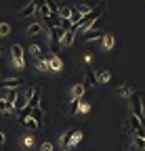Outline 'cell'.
Masks as SVG:
<instances>
[{
    "label": "cell",
    "mask_w": 145,
    "mask_h": 151,
    "mask_svg": "<svg viewBox=\"0 0 145 151\" xmlns=\"http://www.w3.org/2000/svg\"><path fill=\"white\" fill-rule=\"evenodd\" d=\"M103 11H105V2H99L97 6H93V11H90L88 15H84L80 19V23H78V29L82 32H88V29H93L97 23H99V19L103 17Z\"/></svg>",
    "instance_id": "obj_1"
},
{
    "label": "cell",
    "mask_w": 145,
    "mask_h": 151,
    "mask_svg": "<svg viewBox=\"0 0 145 151\" xmlns=\"http://www.w3.org/2000/svg\"><path fill=\"white\" fill-rule=\"evenodd\" d=\"M131 113L141 120V124H145V109L141 107V94L137 90L131 94Z\"/></svg>",
    "instance_id": "obj_2"
},
{
    "label": "cell",
    "mask_w": 145,
    "mask_h": 151,
    "mask_svg": "<svg viewBox=\"0 0 145 151\" xmlns=\"http://www.w3.org/2000/svg\"><path fill=\"white\" fill-rule=\"evenodd\" d=\"M11 55H13V61L17 67H25V59H23V48L19 44H13L11 46Z\"/></svg>",
    "instance_id": "obj_3"
},
{
    "label": "cell",
    "mask_w": 145,
    "mask_h": 151,
    "mask_svg": "<svg viewBox=\"0 0 145 151\" xmlns=\"http://www.w3.org/2000/svg\"><path fill=\"white\" fill-rule=\"evenodd\" d=\"M21 86H23L21 78H6V80H2V88H6V90H17Z\"/></svg>",
    "instance_id": "obj_4"
},
{
    "label": "cell",
    "mask_w": 145,
    "mask_h": 151,
    "mask_svg": "<svg viewBox=\"0 0 145 151\" xmlns=\"http://www.w3.org/2000/svg\"><path fill=\"white\" fill-rule=\"evenodd\" d=\"M86 92V80L84 82H78L74 88H71V99H82Z\"/></svg>",
    "instance_id": "obj_5"
},
{
    "label": "cell",
    "mask_w": 145,
    "mask_h": 151,
    "mask_svg": "<svg viewBox=\"0 0 145 151\" xmlns=\"http://www.w3.org/2000/svg\"><path fill=\"white\" fill-rule=\"evenodd\" d=\"M44 59L48 61V65H50V69H55V71H59V69L63 67V61L59 59V57H57V55H46V57H44Z\"/></svg>",
    "instance_id": "obj_6"
},
{
    "label": "cell",
    "mask_w": 145,
    "mask_h": 151,
    "mask_svg": "<svg viewBox=\"0 0 145 151\" xmlns=\"http://www.w3.org/2000/svg\"><path fill=\"white\" fill-rule=\"evenodd\" d=\"M38 103H40V88L38 86H34V94H32V97H30V101H27V109H36V107H38Z\"/></svg>",
    "instance_id": "obj_7"
},
{
    "label": "cell",
    "mask_w": 145,
    "mask_h": 151,
    "mask_svg": "<svg viewBox=\"0 0 145 151\" xmlns=\"http://www.w3.org/2000/svg\"><path fill=\"white\" fill-rule=\"evenodd\" d=\"M34 13H38V6H36V2L32 0V2H30V4H25L19 13H17V15H19V17H32Z\"/></svg>",
    "instance_id": "obj_8"
},
{
    "label": "cell",
    "mask_w": 145,
    "mask_h": 151,
    "mask_svg": "<svg viewBox=\"0 0 145 151\" xmlns=\"http://www.w3.org/2000/svg\"><path fill=\"white\" fill-rule=\"evenodd\" d=\"M74 132H76V130H65V132H63L61 143H59V145H61V149H69V147H71V139H74Z\"/></svg>",
    "instance_id": "obj_9"
},
{
    "label": "cell",
    "mask_w": 145,
    "mask_h": 151,
    "mask_svg": "<svg viewBox=\"0 0 145 151\" xmlns=\"http://www.w3.org/2000/svg\"><path fill=\"white\" fill-rule=\"evenodd\" d=\"M133 84H120L118 86V94L120 97H124V99H131V94H133Z\"/></svg>",
    "instance_id": "obj_10"
},
{
    "label": "cell",
    "mask_w": 145,
    "mask_h": 151,
    "mask_svg": "<svg viewBox=\"0 0 145 151\" xmlns=\"http://www.w3.org/2000/svg\"><path fill=\"white\" fill-rule=\"evenodd\" d=\"M74 29H69V32H65L63 34V38H61V46H71V42H74Z\"/></svg>",
    "instance_id": "obj_11"
},
{
    "label": "cell",
    "mask_w": 145,
    "mask_h": 151,
    "mask_svg": "<svg viewBox=\"0 0 145 151\" xmlns=\"http://www.w3.org/2000/svg\"><path fill=\"white\" fill-rule=\"evenodd\" d=\"M110 80H112V73L107 71V69L97 71V82H99V84H105V82H110Z\"/></svg>",
    "instance_id": "obj_12"
},
{
    "label": "cell",
    "mask_w": 145,
    "mask_h": 151,
    "mask_svg": "<svg viewBox=\"0 0 145 151\" xmlns=\"http://www.w3.org/2000/svg\"><path fill=\"white\" fill-rule=\"evenodd\" d=\"M46 27H44V23H32L30 27H27V36H36V34H40V32H44Z\"/></svg>",
    "instance_id": "obj_13"
},
{
    "label": "cell",
    "mask_w": 145,
    "mask_h": 151,
    "mask_svg": "<svg viewBox=\"0 0 145 151\" xmlns=\"http://www.w3.org/2000/svg\"><path fill=\"white\" fill-rule=\"evenodd\" d=\"M105 34L101 32V29H88V32H84V40H95V38H103Z\"/></svg>",
    "instance_id": "obj_14"
},
{
    "label": "cell",
    "mask_w": 145,
    "mask_h": 151,
    "mask_svg": "<svg viewBox=\"0 0 145 151\" xmlns=\"http://www.w3.org/2000/svg\"><path fill=\"white\" fill-rule=\"evenodd\" d=\"M34 67H36V69H40V71H46V69H50V65H48V61L44 59V57H42V59H36Z\"/></svg>",
    "instance_id": "obj_15"
},
{
    "label": "cell",
    "mask_w": 145,
    "mask_h": 151,
    "mask_svg": "<svg viewBox=\"0 0 145 151\" xmlns=\"http://www.w3.org/2000/svg\"><path fill=\"white\" fill-rule=\"evenodd\" d=\"M103 48H105V50L114 48V36H112V34H105V36H103Z\"/></svg>",
    "instance_id": "obj_16"
},
{
    "label": "cell",
    "mask_w": 145,
    "mask_h": 151,
    "mask_svg": "<svg viewBox=\"0 0 145 151\" xmlns=\"http://www.w3.org/2000/svg\"><path fill=\"white\" fill-rule=\"evenodd\" d=\"M30 55L36 57V59H42V50H40V46H38V44H32V46H30Z\"/></svg>",
    "instance_id": "obj_17"
},
{
    "label": "cell",
    "mask_w": 145,
    "mask_h": 151,
    "mask_svg": "<svg viewBox=\"0 0 145 151\" xmlns=\"http://www.w3.org/2000/svg\"><path fill=\"white\" fill-rule=\"evenodd\" d=\"M17 90H19V88H17ZM17 90H9V94H6V103H11V105H15V101H17V97H19V92H17Z\"/></svg>",
    "instance_id": "obj_18"
},
{
    "label": "cell",
    "mask_w": 145,
    "mask_h": 151,
    "mask_svg": "<svg viewBox=\"0 0 145 151\" xmlns=\"http://www.w3.org/2000/svg\"><path fill=\"white\" fill-rule=\"evenodd\" d=\"M80 103H82V99H71V103L67 105V107H69V113H76V111L80 109Z\"/></svg>",
    "instance_id": "obj_19"
},
{
    "label": "cell",
    "mask_w": 145,
    "mask_h": 151,
    "mask_svg": "<svg viewBox=\"0 0 145 151\" xmlns=\"http://www.w3.org/2000/svg\"><path fill=\"white\" fill-rule=\"evenodd\" d=\"M0 111H2V113H11V111H15V109H13L11 103H6L4 99H0Z\"/></svg>",
    "instance_id": "obj_20"
},
{
    "label": "cell",
    "mask_w": 145,
    "mask_h": 151,
    "mask_svg": "<svg viewBox=\"0 0 145 151\" xmlns=\"http://www.w3.org/2000/svg\"><path fill=\"white\" fill-rule=\"evenodd\" d=\"M21 124H23L27 130H36V128H40L38 124H36V120H34V118H27V120H25V122H21Z\"/></svg>",
    "instance_id": "obj_21"
},
{
    "label": "cell",
    "mask_w": 145,
    "mask_h": 151,
    "mask_svg": "<svg viewBox=\"0 0 145 151\" xmlns=\"http://www.w3.org/2000/svg\"><path fill=\"white\" fill-rule=\"evenodd\" d=\"M32 118L36 120V124L40 126V122H42V111H40L38 107H36V109H32Z\"/></svg>",
    "instance_id": "obj_22"
},
{
    "label": "cell",
    "mask_w": 145,
    "mask_h": 151,
    "mask_svg": "<svg viewBox=\"0 0 145 151\" xmlns=\"http://www.w3.org/2000/svg\"><path fill=\"white\" fill-rule=\"evenodd\" d=\"M69 15H71V6H63V9H59V17H61V19H69Z\"/></svg>",
    "instance_id": "obj_23"
},
{
    "label": "cell",
    "mask_w": 145,
    "mask_h": 151,
    "mask_svg": "<svg viewBox=\"0 0 145 151\" xmlns=\"http://www.w3.org/2000/svg\"><path fill=\"white\" fill-rule=\"evenodd\" d=\"M80 139H82V130H76V132H74V139H71V147H76V145L80 143ZM71 147H69V149H71Z\"/></svg>",
    "instance_id": "obj_24"
},
{
    "label": "cell",
    "mask_w": 145,
    "mask_h": 151,
    "mask_svg": "<svg viewBox=\"0 0 145 151\" xmlns=\"http://www.w3.org/2000/svg\"><path fill=\"white\" fill-rule=\"evenodd\" d=\"M11 34V25L9 23H0V36H9Z\"/></svg>",
    "instance_id": "obj_25"
},
{
    "label": "cell",
    "mask_w": 145,
    "mask_h": 151,
    "mask_svg": "<svg viewBox=\"0 0 145 151\" xmlns=\"http://www.w3.org/2000/svg\"><path fill=\"white\" fill-rule=\"evenodd\" d=\"M86 82H90V84H99V82H97V73L88 71V73H86Z\"/></svg>",
    "instance_id": "obj_26"
},
{
    "label": "cell",
    "mask_w": 145,
    "mask_h": 151,
    "mask_svg": "<svg viewBox=\"0 0 145 151\" xmlns=\"http://www.w3.org/2000/svg\"><path fill=\"white\" fill-rule=\"evenodd\" d=\"M80 111H82V113H88V111H90V103H86L84 97H82V103H80Z\"/></svg>",
    "instance_id": "obj_27"
},
{
    "label": "cell",
    "mask_w": 145,
    "mask_h": 151,
    "mask_svg": "<svg viewBox=\"0 0 145 151\" xmlns=\"http://www.w3.org/2000/svg\"><path fill=\"white\" fill-rule=\"evenodd\" d=\"M40 151H53V143H42L40 145Z\"/></svg>",
    "instance_id": "obj_28"
},
{
    "label": "cell",
    "mask_w": 145,
    "mask_h": 151,
    "mask_svg": "<svg viewBox=\"0 0 145 151\" xmlns=\"http://www.w3.org/2000/svg\"><path fill=\"white\" fill-rule=\"evenodd\" d=\"M23 145H25V147H34V139H32V137H25V139H23Z\"/></svg>",
    "instance_id": "obj_29"
},
{
    "label": "cell",
    "mask_w": 145,
    "mask_h": 151,
    "mask_svg": "<svg viewBox=\"0 0 145 151\" xmlns=\"http://www.w3.org/2000/svg\"><path fill=\"white\" fill-rule=\"evenodd\" d=\"M84 61H86V63H90V61H93V55L86 52V55H84Z\"/></svg>",
    "instance_id": "obj_30"
},
{
    "label": "cell",
    "mask_w": 145,
    "mask_h": 151,
    "mask_svg": "<svg viewBox=\"0 0 145 151\" xmlns=\"http://www.w3.org/2000/svg\"><path fill=\"white\" fill-rule=\"evenodd\" d=\"M2 145H4V132H0V149H2Z\"/></svg>",
    "instance_id": "obj_31"
},
{
    "label": "cell",
    "mask_w": 145,
    "mask_h": 151,
    "mask_svg": "<svg viewBox=\"0 0 145 151\" xmlns=\"http://www.w3.org/2000/svg\"><path fill=\"white\" fill-rule=\"evenodd\" d=\"M2 52H4V48H2V46H0V57H2Z\"/></svg>",
    "instance_id": "obj_32"
}]
</instances>
